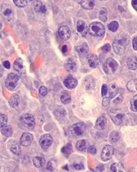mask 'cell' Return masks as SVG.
I'll return each instance as SVG.
<instances>
[{"mask_svg": "<svg viewBox=\"0 0 137 172\" xmlns=\"http://www.w3.org/2000/svg\"><path fill=\"white\" fill-rule=\"evenodd\" d=\"M130 43L129 37L126 34H120L116 37L112 44L113 50L118 55L124 53Z\"/></svg>", "mask_w": 137, "mask_h": 172, "instance_id": "6da1fadb", "label": "cell"}, {"mask_svg": "<svg viewBox=\"0 0 137 172\" xmlns=\"http://www.w3.org/2000/svg\"><path fill=\"white\" fill-rule=\"evenodd\" d=\"M88 31L92 36L101 37L105 34V28L100 22H94L90 24Z\"/></svg>", "mask_w": 137, "mask_h": 172, "instance_id": "7a4b0ae2", "label": "cell"}, {"mask_svg": "<svg viewBox=\"0 0 137 172\" xmlns=\"http://www.w3.org/2000/svg\"><path fill=\"white\" fill-rule=\"evenodd\" d=\"M118 67V63L115 60L112 58H108L105 61L103 68L105 73L108 74H113L116 72Z\"/></svg>", "mask_w": 137, "mask_h": 172, "instance_id": "3957f363", "label": "cell"}, {"mask_svg": "<svg viewBox=\"0 0 137 172\" xmlns=\"http://www.w3.org/2000/svg\"><path fill=\"white\" fill-rule=\"evenodd\" d=\"M109 116L112 122L116 125L121 124L124 119V113L120 109H112L109 113Z\"/></svg>", "mask_w": 137, "mask_h": 172, "instance_id": "277c9868", "label": "cell"}, {"mask_svg": "<svg viewBox=\"0 0 137 172\" xmlns=\"http://www.w3.org/2000/svg\"><path fill=\"white\" fill-rule=\"evenodd\" d=\"M18 81H19L18 75H17L15 73H10L8 75L6 78V82H5L6 87L7 88L8 90H14L17 86Z\"/></svg>", "mask_w": 137, "mask_h": 172, "instance_id": "5b68a950", "label": "cell"}, {"mask_svg": "<svg viewBox=\"0 0 137 172\" xmlns=\"http://www.w3.org/2000/svg\"><path fill=\"white\" fill-rule=\"evenodd\" d=\"M20 120L27 128L30 130L34 129L35 122L34 117L32 115L30 114H24L21 117Z\"/></svg>", "mask_w": 137, "mask_h": 172, "instance_id": "8992f818", "label": "cell"}, {"mask_svg": "<svg viewBox=\"0 0 137 172\" xmlns=\"http://www.w3.org/2000/svg\"><path fill=\"white\" fill-rule=\"evenodd\" d=\"M86 126L84 123L78 122L73 125L71 128V132L73 136H82L85 133Z\"/></svg>", "mask_w": 137, "mask_h": 172, "instance_id": "52a82bcc", "label": "cell"}, {"mask_svg": "<svg viewBox=\"0 0 137 172\" xmlns=\"http://www.w3.org/2000/svg\"><path fill=\"white\" fill-rule=\"evenodd\" d=\"M114 154V149L111 145L105 146L101 153V159L103 161H107L112 158Z\"/></svg>", "mask_w": 137, "mask_h": 172, "instance_id": "ba28073f", "label": "cell"}, {"mask_svg": "<svg viewBox=\"0 0 137 172\" xmlns=\"http://www.w3.org/2000/svg\"><path fill=\"white\" fill-rule=\"evenodd\" d=\"M53 143V137L50 134H45L40 138L39 143L42 149H47Z\"/></svg>", "mask_w": 137, "mask_h": 172, "instance_id": "9c48e42d", "label": "cell"}, {"mask_svg": "<svg viewBox=\"0 0 137 172\" xmlns=\"http://www.w3.org/2000/svg\"><path fill=\"white\" fill-rule=\"evenodd\" d=\"M33 137L32 134L29 133V132H25L22 134L20 142L21 145L24 146H28L30 145L31 143H32Z\"/></svg>", "mask_w": 137, "mask_h": 172, "instance_id": "30bf717a", "label": "cell"}, {"mask_svg": "<svg viewBox=\"0 0 137 172\" xmlns=\"http://www.w3.org/2000/svg\"><path fill=\"white\" fill-rule=\"evenodd\" d=\"M59 34L62 40H68L70 37V30L67 26H62L59 29Z\"/></svg>", "mask_w": 137, "mask_h": 172, "instance_id": "8fae6325", "label": "cell"}, {"mask_svg": "<svg viewBox=\"0 0 137 172\" xmlns=\"http://www.w3.org/2000/svg\"><path fill=\"white\" fill-rule=\"evenodd\" d=\"M77 29L82 37H85L88 33L87 24L84 21L79 20L77 23Z\"/></svg>", "mask_w": 137, "mask_h": 172, "instance_id": "7c38bea8", "label": "cell"}, {"mask_svg": "<svg viewBox=\"0 0 137 172\" xmlns=\"http://www.w3.org/2000/svg\"><path fill=\"white\" fill-rule=\"evenodd\" d=\"M64 86L68 89L74 88L78 84V81L72 76H68L63 81Z\"/></svg>", "mask_w": 137, "mask_h": 172, "instance_id": "4fadbf2b", "label": "cell"}, {"mask_svg": "<svg viewBox=\"0 0 137 172\" xmlns=\"http://www.w3.org/2000/svg\"><path fill=\"white\" fill-rule=\"evenodd\" d=\"M8 146L10 151L17 155H19L21 153V149L18 143L15 140H10L8 142Z\"/></svg>", "mask_w": 137, "mask_h": 172, "instance_id": "5bb4252c", "label": "cell"}, {"mask_svg": "<svg viewBox=\"0 0 137 172\" xmlns=\"http://www.w3.org/2000/svg\"><path fill=\"white\" fill-rule=\"evenodd\" d=\"M83 85L86 89H91L95 87V79L91 75L86 77L83 81Z\"/></svg>", "mask_w": 137, "mask_h": 172, "instance_id": "9a60e30c", "label": "cell"}, {"mask_svg": "<svg viewBox=\"0 0 137 172\" xmlns=\"http://www.w3.org/2000/svg\"><path fill=\"white\" fill-rule=\"evenodd\" d=\"M87 59L89 65L92 68H94L99 65V58L95 54H90L88 55Z\"/></svg>", "mask_w": 137, "mask_h": 172, "instance_id": "2e32d148", "label": "cell"}, {"mask_svg": "<svg viewBox=\"0 0 137 172\" xmlns=\"http://www.w3.org/2000/svg\"><path fill=\"white\" fill-rule=\"evenodd\" d=\"M107 126V119L105 115H102L97 119L95 126L98 130H104Z\"/></svg>", "mask_w": 137, "mask_h": 172, "instance_id": "e0dca14e", "label": "cell"}, {"mask_svg": "<svg viewBox=\"0 0 137 172\" xmlns=\"http://www.w3.org/2000/svg\"><path fill=\"white\" fill-rule=\"evenodd\" d=\"M65 68L68 72H74L77 69V65L74 59L70 58L68 60L67 63L65 65Z\"/></svg>", "mask_w": 137, "mask_h": 172, "instance_id": "ac0fdd59", "label": "cell"}, {"mask_svg": "<svg viewBox=\"0 0 137 172\" xmlns=\"http://www.w3.org/2000/svg\"><path fill=\"white\" fill-rule=\"evenodd\" d=\"M13 67L16 71L18 72L19 73H23L24 72L25 67L24 66L23 60L21 58H18L13 63Z\"/></svg>", "mask_w": 137, "mask_h": 172, "instance_id": "d6986e66", "label": "cell"}, {"mask_svg": "<svg viewBox=\"0 0 137 172\" xmlns=\"http://www.w3.org/2000/svg\"><path fill=\"white\" fill-rule=\"evenodd\" d=\"M89 147V144L86 140H80L76 143L77 149L81 152L86 151Z\"/></svg>", "mask_w": 137, "mask_h": 172, "instance_id": "ffe728a7", "label": "cell"}, {"mask_svg": "<svg viewBox=\"0 0 137 172\" xmlns=\"http://www.w3.org/2000/svg\"><path fill=\"white\" fill-rule=\"evenodd\" d=\"M35 11L38 13L44 14L47 12V8L46 6L42 4V3L40 1H36L34 6Z\"/></svg>", "mask_w": 137, "mask_h": 172, "instance_id": "44dd1931", "label": "cell"}, {"mask_svg": "<svg viewBox=\"0 0 137 172\" xmlns=\"http://www.w3.org/2000/svg\"><path fill=\"white\" fill-rule=\"evenodd\" d=\"M127 65L130 69L135 70L137 68V57L131 56L128 59Z\"/></svg>", "mask_w": 137, "mask_h": 172, "instance_id": "7402d4cb", "label": "cell"}, {"mask_svg": "<svg viewBox=\"0 0 137 172\" xmlns=\"http://www.w3.org/2000/svg\"><path fill=\"white\" fill-rule=\"evenodd\" d=\"M2 15L8 21H12L13 18V12L12 8L7 7L3 10Z\"/></svg>", "mask_w": 137, "mask_h": 172, "instance_id": "603a6c76", "label": "cell"}, {"mask_svg": "<svg viewBox=\"0 0 137 172\" xmlns=\"http://www.w3.org/2000/svg\"><path fill=\"white\" fill-rule=\"evenodd\" d=\"M19 102L20 100H19V96L16 94H13V95H12L11 98H10L9 100L10 105L13 108H16L18 106Z\"/></svg>", "mask_w": 137, "mask_h": 172, "instance_id": "cb8c5ba5", "label": "cell"}, {"mask_svg": "<svg viewBox=\"0 0 137 172\" xmlns=\"http://www.w3.org/2000/svg\"><path fill=\"white\" fill-rule=\"evenodd\" d=\"M61 100L62 103L65 104L70 103L71 100L70 93L67 90L63 91L61 93Z\"/></svg>", "mask_w": 137, "mask_h": 172, "instance_id": "d4e9b609", "label": "cell"}, {"mask_svg": "<svg viewBox=\"0 0 137 172\" xmlns=\"http://www.w3.org/2000/svg\"><path fill=\"white\" fill-rule=\"evenodd\" d=\"M33 164L34 166L37 167V168H41L44 166L46 161L45 160L43 157H39V156H36L33 159Z\"/></svg>", "mask_w": 137, "mask_h": 172, "instance_id": "484cf974", "label": "cell"}, {"mask_svg": "<svg viewBox=\"0 0 137 172\" xmlns=\"http://www.w3.org/2000/svg\"><path fill=\"white\" fill-rule=\"evenodd\" d=\"M82 7L87 10H91L94 7L95 2L94 1H83L80 2Z\"/></svg>", "mask_w": 137, "mask_h": 172, "instance_id": "4316f807", "label": "cell"}, {"mask_svg": "<svg viewBox=\"0 0 137 172\" xmlns=\"http://www.w3.org/2000/svg\"><path fill=\"white\" fill-rule=\"evenodd\" d=\"M109 93L111 99L115 97L118 93V87L115 84H111L109 87Z\"/></svg>", "mask_w": 137, "mask_h": 172, "instance_id": "83f0119b", "label": "cell"}, {"mask_svg": "<svg viewBox=\"0 0 137 172\" xmlns=\"http://www.w3.org/2000/svg\"><path fill=\"white\" fill-rule=\"evenodd\" d=\"M76 50L79 54H86L87 53L88 50H89V48H88L87 43H84L82 44V45L77 46L76 48Z\"/></svg>", "mask_w": 137, "mask_h": 172, "instance_id": "f1b7e54d", "label": "cell"}, {"mask_svg": "<svg viewBox=\"0 0 137 172\" xmlns=\"http://www.w3.org/2000/svg\"><path fill=\"white\" fill-rule=\"evenodd\" d=\"M123 165L120 163H114L111 167V172H123Z\"/></svg>", "mask_w": 137, "mask_h": 172, "instance_id": "f546056e", "label": "cell"}, {"mask_svg": "<svg viewBox=\"0 0 137 172\" xmlns=\"http://www.w3.org/2000/svg\"><path fill=\"white\" fill-rule=\"evenodd\" d=\"M107 15H108V12L106 8H101L100 10L99 13V17L101 21L103 22H106L107 21L108 17H107Z\"/></svg>", "mask_w": 137, "mask_h": 172, "instance_id": "4dcf8cb0", "label": "cell"}, {"mask_svg": "<svg viewBox=\"0 0 137 172\" xmlns=\"http://www.w3.org/2000/svg\"><path fill=\"white\" fill-rule=\"evenodd\" d=\"M1 132L3 134H4V136L7 137L12 136L13 133L12 126L10 125H6L3 127L1 128Z\"/></svg>", "mask_w": 137, "mask_h": 172, "instance_id": "1f68e13d", "label": "cell"}, {"mask_svg": "<svg viewBox=\"0 0 137 172\" xmlns=\"http://www.w3.org/2000/svg\"><path fill=\"white\" fill-rule=\"evenodd\" d=\"M120 138V135L118 132L116 131H114L111 132L109 136V139L111 142L115 143L116 142H118Z\"/></svg>", "mask_w": 137, "mask_h": 172, "instance_id": "d6a6232c", "label": "cell"}, {"mask_svg": "<svg viewBox=\"0 0 137 172\" xmlns=\"http://www.w3.org/2000/svg\"><path fill=\"white\" fill-rule=\"evenodd\" d=\"M57 166V161L55 159H52L51 160L49 161L47 165V169L48 170L52 172L55 170Z\"/></svg>", "mask_w": 137, "mask_h": 172, "instance_id": "836d02e7", "label": "cell"}, {"mask_svg": "<svg viewBox=\"0 0 137 172\" xmlns=\"http://www.w3.org/2000/svg\"><path fill=\"white\" fill-rule=\"evenodd\" d=\"M61 151L64 154L67 155L70 154L73 151V146L70 143H68L62 149Z\"/></svg>", "mask_w": 137, "mask_h": 172, "instance_id": "e575fe53", "label": "cell"}, {"mask_svg": "<svg viewBox=\"0 0 137 172\" xmlns=\"http://www.w3.org/2000/svg\"><path fill=\"white\" fill-rule=\"evenodd\" d=\"M131 109L134 112H137V95L133 96L130 102Z\"/></svg>", "mask_w": 137, "mask_h": 172, "instance_id": "d590c367", "label": "cell"}, {"mask_svg": "<svg viewBox=\"0 0 137 172\" xmlns=\"http://www.w3.org/2000/svg\"><path fill=\"white\" fill-rule=\"evenodd\" d=\"M108 28L112 32H116L118 28V23L116 21H113L109 23L108 25Z\"/></svg>", "mask_w": 137, "mask_h": 172, "instance_id": "8d00e7d4", "label": "cell"}, {"mask_svg": "<svg viewBox=\"0 0 137 172\" xmlns=\"http://www.w3.org/2000/svg\"><path fill=\"white\" fill-rule=\"evenodd\" d=\"M13 3L15 4L16 6L20 7V8H23L25 7L27 4V1L25 0H14Z\"/></svg>", "mask_w": 137, "mask_h": 172, "instance_id": "74e56055", "label": "cell"}, {"mask_svg": "<svg viewBox=\"0 0 137 172\" xmlns=\"http://www.w3.org/2000/svg\"><path fill=\"white\" fill-rule=\"evenodd\" d=\"M0 119H1V128H2L3 127L6 126L7 124V122H8V118L6 115L1 114Z\"/></svg>", "mask_w": 137, "mask_h": 172, "instance_id": "f35d334b", "label": "cell"}, {"mask_svg": "<svg viewBox=\"0 0 137 172\" xmlns=\"http://www.w3.org/2000/svg\"><path fill=\"white\" fill-rule=\"evenodd\" d=\"M39 91L40 95H41L42 96H46L47 94V88H46L45 86H41L39 88Z\"/></svg>", "mask_w": 137, "mask_h": 172, "instance_id": "ab89813d", "label": "cell"}, {"mask_svg": "<svg viewBox=\"0 0 137 172\" xmlns=\"http://www.w3.org/2000/svg\"><path fill=\"white\" fill-rule=\"evenodd\" d=\"M88 152L91 154H95L97 153V149L94 146H90L87 149Z\"/></svg>", "mask_w": 137, "mask_h": 172, "instance_id": "60d3db41", "label": "cell"}, {"mask_svg": "<svg viewBox=\"0 0 137 172\" xmlns=\"http://www.w3.org/2000/svg\"><path fill=\"white\" fill-rule=\"evenodd\" d=\"M102 50L105 53H107L110 51L111 50V45L109 44H105L102 48Z\"/></svg>", "mask_w": 137, "mask_h": 172, "instance_id": "b9f144b4", "label": "cell"}, {"mask_svg": "<svg viewBox=\"0 0 137 172\" xmlns=\"http://www.w3.org/2000/svg\"><path fill=\"white\" fill-rule=\"evenodd\" d=\"M107 92H108V87L107 85L105 84H103L102 86V90H101L102 96L106 95L107 94Z\"/></svg>", "mask_w": 137, "mask_h": 172, "instance_id": "7bdbcfd3", "label": "cell"}, {"mask_svg": "<svg viewBox=\"0 0 137 172\" xmlns=\"http://www.w3.org/2000/svg\"><path fill=\"white\" fill-rule=\"evenodd\" d=\"M123 99V97L122 95H120L118 96V98H116V99H115L114 101H113V102L115 104H120V103L122 102Z\"/></svg>", "mask_w": 137, "mask_h": 172, "instance_id": "ee69618b", "label": "cell"}, {"mask_svg": "<svg viewBox=\"0 0 137 172\" xmlns=\"http://www.w3.org/2000/svg\"><path fill=\"white\" fill-rule=\"evenodd\" d=\"M111 101V98H105L103 99L102 105L104 107H107Z\"/></svg>", "mask_w": 137, "mask_h": 172, "instance_id": "f6af8a7d", "label": "cell"}, {"mask_svg": "<svg viewBox=\"0 0 137 172\" xmlns=\"http://www.w3.org/2000/svg\"><path fill=\"white\" fill-rule=\"evenodd\" d=\"M73 167L77 170H81V169H83L84 168V166L82 164H74Z\"/></svg>", "mask_w": 137, "mask_h": 172, "instance_id": "bcb514c9", "label": "cell"}, {"mask_svg": "<svg viewBox=\"0 0 137 172\" xmlns=\"http://www.w3.org/2000/svg\"><path fill=\"white\" fill-rule=\"evenodd\" d=\"M132 45H133V48L134 50H137V37L133 39Z\"/></svg>", "mask_w": 137, "mask_h": 172, "instance_id": "7dc6e473", "label": "cell"}, {"mask_svg": "<svg viewBox=\"0 0 137 172\" xmlns=\"http://www.w3.org/2000/svg\"><path fill=\"white\" fill-rule=\"evenodd\" d=\"M3 66H4L6 68L9 69L10 68V63L9 61H5L3 63Z\"/></svg>", "mask_w": 137, "mask_h": 172, "instance_id": "c3c4849f", "label": "cell"}, {"mask_svg": "<svg viewBox=\"0 0 137 172\" xmlns=\"http://www.w3.org/2000/svg\"><path fill=\"white\" fill-rule=\"evenodd\" d=\"M132 5L133 6V8L137 10V1H132Z\"/></svg>", "mask_w": 137, "mask_h": 172, "instance_id": "681fc988", "label": "cell"}, {"mask_svg": "<svg viewBox=\"0 0 137 172\" xmlns=\"http://www.w3.org/2000/svg\"><path fill=\"white\" fill-rule=\"evenodd\" d=\"M67 50H68V48H67V46H66V45H64V46L62 47V51L63 53H65V52L67 51Z\"/></svg>", "mask_w": 137, "mask_h": 172, "instance_id": "f907efd6", "label": "cell"}, {"mask_svg": "<svg viewBox=\"0 0 137 172\" xmlns=\"http://www.w3.org/2000/svg\"><path fill=\"white\" fill-rule=\"evenodd\" d=\"M2 75H3V68L2 66H1V77H2Z\"/></svg>", "mask_w": 137, "mask_h": 172, "instance_id": "816d5d0a", "label": "cell"}, {"mask_svg": "<svg viewBox=\"0 0 137 172\" xmlns=\"http://www.w3.org/2000/svg\"><path fill=\"white\" fill-rule=\"evenodd\" d=\"M95 172V170H88V172Z\"/></svg>", "mask_w": 137, "mask_h": 172, "instance_id": "f5cc1de1", "label": "cell"}, {"mask_svg": "<svg viewBox=\"0 0 137 172\" xmlns=\"http://www.w3.org/2000/svg\"></svg>", "mask_w": 137, "mask_h": 172, "instance_id": "db71d44e", "label": "cell"}]
</instances>
